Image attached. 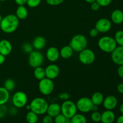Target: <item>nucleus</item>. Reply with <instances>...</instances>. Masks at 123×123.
Masks as SVG:
<instances>
[{
  "label": "nucleus",
  "mask_w": 123,
  "mask_h": 123,
  "mask_svg": "<svg viewBox=\"0 0 123 123\" xmlns=\"http://www.w3.org/2000/svg\"><path fill=\"white\" fill-rule=\"evenodd\" d=\"M64 0H46L47 4L52 6H56L60 5L64 2Z\"/></svg>",
  "instance_id": "34"
},
{
  "label": "nucleus",
  "mask_w": 123,
  "mask_h": 123,
  "mask_svg": "<svg viewBox=\"0 0 123 123\" xmlns=\"http://www.w3.org/2000/svg\"><path fill=\"white\" fill-rule=\"evenodd\" d=\"M46 113L48 115L54 118L56 115L61 113V105L56 103H52L49 105Z\"/></svg>",
  "instance_id": "19"
},
{
  "label": "nucleus",
  "mask_w": 123,
  "mask_h": 123,
  "mask_svg": "<svg viewBox=\"0 0 123 123\" xmlns=\"http://www.w3.org/2000/svg\"><path fill=\"white\" fill-rule=\"evenodd\" d=\"M117 123H123V115H120L117 119Z\"/></svg>",
  "instance_id": "45"
},
{
  "label": "nucleus",
  "mask_w": 123,
  "mask_h": 123,
  "mask_svg": "<svg viewBox=\"0 0 123 123\" xmlns=\"http://www.w3.org/2000/svg\"><path fill=\"white\" fill-rule=\"evenodd\" d=\"M55 88L54 83L52 79L44 78L39 80L38 83V90L44 96H49L53 92Z\"/></svg>",
  "instance_id": "6"
},
{
  "label": "nucleus",
  "mask_w": 123,
  "mask_h": 123,
  "mask_svg": "<svg viewBox=\"0 0 123 123\" xmlns=\"http://www.w3.org/2000/svg\"><path fill=\"white\" fill-rule=\"evenodd\" d=\"M98 110V106L93 105V107L92 108V111H97Z\"/></svg>",
  "instance_id": "47"
},
{
  "label": "nucleus",
  "mask_w": 123,
  "mask_h": 123,
  "mask_svg": "<svg viewBox=\"0 0 123 123\" xmlns=\"http://www.w3.org/2000/svg\"><path fill=\"white\" fill-rule=\"evenodd\" d=\"M28 62L30 67L32 68L40 67L44 62V56L39 50H32L29 54Z\"/></svg>",
  "instance_id": "7"
},
{
  "label": "nucleus",
  "mask_w": 123,
  "mask_h": 123,
  "mask_svg": "<svg viewBox=\"0 0 123 123\" xmlns=\"http://www.w3.org/2000/svg\"><path fill=\"white\" fill-rule=\"evenodd\" d=\"M14 1L18 6H24L26 4L27 0H14Z\"/></svg>",
  "instance_id": "42"
},
{
  "label": "nucleus",
  "mask_w": 123,
  "mask_h": 123,
  "mask_svg": "<svg viewBox=\"0 0 123 123\" xmlns=\"http://www.w3.org/2000/svg\"><path fill=\"white\" fill-rule=\"evenodd\" d=\"M38 120V116L34 112L30 111L26 115V121L28 123H37Z\"/></svg>",
  "instance_id": "27"
},
{
  "label": "nucleus",
  "mask_w": 123,
  "mask_h": 123,
  "mask_svg": "<svg viewBox=\"0 0 123 123\" xmlns=\"http://www.w3.org/2000/svg\"><path fill=\"white\" fill-rule=\"evenodd\" d=\"M33 49V46L31 44L29 43H25L23 44L22 46V50L25 52V53H28L30 54V52L32 51Z\"/></svg>",
  "instance_id": "33"
},
{
  "label": "nucleus",
  "mask_w": 123,
  "mask_h": 123,
  "mask_svg": "<svg viewBox=\"0 0 123 123\" xmlns=\"http://www.w3.org/2000/svg\"><path fill=\"white\" fill-rule=\"evenodd\" d=\"M16 86L15 82L13 79H7L5 80L4 83V87L7 90H8V91H13L14 89Z\"/></svg>",
  "instance_id": "28"
},
{
  "label": "nucleus",
  "mask_w": 123,
  "mask_h": 123,
  "mask_svg": "<svg viewBox=\"0 0 123 123\" xmlns=\"http://www.w3.org/2000/svg\"><path fill=\"white\" fill-rule=\"evenodd\" d=\"M88 44L87 38L82 34H76L73 36L70 42L69 45L73 51L80 52L86 48Z\"/></svg>",
  "instance_id": "4"
},
{
  "label": "nucleus",
  "mask_w": 123,
  "mask_h": 123,
  "mask_svg": "<svg viewBox=\"0 0 123 123\" xmlns=\"http://www.w3.org/2000/svg\"><path fill=\"white\" fill-rule=\"evenodd\" d=\"M97 44L99 49L106 53H111L117 46L114 37L108 36L100 37Z\"/></svg>",
  "instance_id": "3"
},
{
  "label": "nucleus",
  "mask_w": 123,
  "mask_h": 123,
  "mask_svg": "<svg viewBox=\"0 0 123 123\" xmlns=\"http://www.w3.org/2000/svg\"><path fill=\"white\" fill-rule=\"evenodd\" d=\"M112 27V23L109 19L107 18H101L96 22L95 28L97 29L98 32L106 33L110 31Z\"/></svg>",
  "instance_id": "11"
},
{
  "label": "nucleus",
  "mask_w": 123,
  "mask_h": 123,
  "mask_svg": "<svg viewBox=\"0 0 123 123\" xmlns=\"http://www.w3.org/2000/svg\"><path fill=\"white\" fill-rule=\"evenodd\" d=\"M100 5L96 1L91 4V8L93 11L98 10L100 9Z\"/></svg>",
  "instance_id": "40"
},
{
  "label": "nucleus",
  "mask_w": 123,
  "mask_h": 123,
  "mask_svg": "<svg viewBox=\"0 0 123 123\" xmlns=\"http://www.w3.org/2000/svg\"><path fill=\"white\" fill-rule=\"evenodd\" d=\"M73 52L74 51L70 46H64L60 50V56L64 59H68L72 57L73 54Z\"/></svg>",
  "instance_id": "21"
},
{
  "label": "nucleus",
  "mask_w": 123,
  "mask_h": 123,
  "mask_svg": "<svg viewBox=\"0 0 123 123\" xmlns=\"http://www.w3.org/2000/svg\"><path fill=\"white\" fill-rule=\"evenodd\" d=\"M61 114H63L67 119H70L77 114V109L76 103L70 100L64 101L61 105Z\"/></svg>",
  "instance_id": "5"
},
{
  "label": "nucleus",
  "mask_w": 123,
  "mask_h": 123,
  "mask_svg": "<svg viewBox=\"0 0 123 123\" xmlns=\"http://www.w3.org/2000/svg\"><path fill=\"white\" fill-rule=\"evenodd\" d=\"M19 25V19L15 14H9L2 18L0 22L1 31L6 34H12L16 31Z\"/></svg>",
  "instance_id": "1"
},
{
  "label": "nucleus",
  "mask_w": 123,
  "mask_h": 123,
  "mask_svg": "<svg viewBox=\"0 0 123 123\" xmlns=\"http://www.w3.org/2000/svg\"><path fill=\"white\" fill-rule=\"evenodd\" d=\"M33 48L37 50H40L44 49L46 45V40L42 36H37L35 37L32 43Z\"/></svg>",
  "instance_id": "18"
},
{
  "label": "nucleus",
  "mask_w": 123,
  "mask_h": 123,
  "mask_svg": "<svg viewBox=\"0 0 123 123\" xmlns=\"http://www.w3.org/2000/svg\"><path fill=\"white\" fill-rule=\"evenodd\" d=\"M112 61L118 66L123 65V46H117L111 53Z\"/></svg>",
  "instance_id": "12"
},
{
  "label": "nucleus",
  "mask_w": 123,
  "mask_h": 123,
  "mask_svg": "<svg viewBox=\"0 0 123 123\" xmlns=\"http://www.w3.org/2000/svg\"><path fill=\"white\" fill-rule=\"evenodd\" d=\"M96 1L100 5V7H106L111 4L112 0H96Z\"/></svg>",
  "instance_id": "35"
},
{
  "label": "nucleus",
  "mask_w": 123,
  "mask_h": 123,
  "mask_svg": "<svg viewBox=\"0 0 123 123\" xmlns=\"http://www.w3.org/2000/svg\"><path fill=\"white\" fill-rule=\"evenodd\" d=\"M46 56L48 61L51 62H55L58 60L59 57L60 56V51L55 47H50L47 49Z\"/></svg>",
  "instance_id": "16"
},
{
  "label": "nucleus",
  "mask_w": 123,
  "mask_h": 123,
  "mask_svg": "<svg viewBox=\"0 0 123 123\" xmlns=\"http://www.w3.org/2000/svg\"><path fill=\"white\" fill-rule=\"evenodd\" d=\"M91 119L95 123H98L101 121V114L98 111H92L91 115Z\"/></svg>",
  "instance_id": "31"
},
{
  "label": "nucleus",
  "mask_w": 123,
  "mask_h": 123,
  "mask_svg": "<svg viewBox=\"0 0 123 123\" xmlns=\"http://www.w3.org/2000/svg\"><path fill=\"white\" fill-rule=\"evenodd\" d=\"M16 16L19 20H24L28 17V12L24 6H18L16 10Z\"/></svg>",
  "instance_id": "22"
},
{
  "label": "nucleus",
  "mask_w": 123,
  "mask_h": 123,
  "mask_svg": "<svg viewBox=\"0 0 123 123\" xmlns=\"http://www.w3.org/2000/svg\"><path fill=\"white\" fill-rule=\"evenodd\" d=\"M117 91L120 94H123V83H121V84L118 85Z\"/></svg>",
  "instance_id": "43"
},
{
  "label": "nucleus",
  "mask_w": 123,
  "mask_h": 123,
  "mask_svg": "<svg viewBox=\"0 0 123 123\" xmlns=\"http://www.w3.org/2000/svg\"><path fill=\"white\" fill-rule=\"evenodd\" d=\"M44 70H45L46 78H49L52 80L57 78L60 74V68L57 65L55 64L48 65Z\"/></svg>",
  "instance_id": "13"
},
{
  "label": "nucleus",
  "mask_w": 123,
  "mask_h": 123,
  "mask_svg": "<svg viewBox=\"0 0 123 123\" xmlns=\"http://www.w3.org/2000/svg\"><path fill=\"white\" fill-rule=\"evenodd\" d=\"M28 96L25 92L19 91L16 92L12 97V103L16 108L25 107L28 103Z\"/></svg>",
  "instance_id": "8"
},
{
  "label": "nucleus",
  "mask_w": 123,
  "mask_h": 123,
  "mask_svg": "<svg viewBox=\"0 0 123 123\" xmlns=\"http://www.w3.org/2000/svg\"><path fill=\"white\" fill-rule=\"evenodd\" d=\"M98 31H97V29L94 28L91 29L90 31V36H91V37L94 38V37H96L98 34Z\"/></svg>",
  "instance_id": "39"
},
{
  "label": "nucleus",
  "mask_w": 123,
  "mask_h": 123,
  "mask_svg": "<svg viewBox=\"0 0 123 123\" xmlns=\"http://www.w3.org/2000/svg\"><path fill=\"white\" fill-rule=\"evenodd\" d=\"M72 123H86V117L82 114H76L72 118L70 119Z\"/></svg>",
  "instance_id": "26"
},
{
  "label": "nucleus",
  "mask_w": 123,
  "mask_h": 123,
  "mask_svg": "<svg viewBox=\"0 0 123 123\" xmlns=\"http://www.w3.org/2000/svg\"><path fill=\"white\" fill-rule=\"evenodd\" d=\"M53 122H54V118L48 114L45 115L42 120V123H53Z\"/></svg>",
  "instance_id": "37"
},
{
  "label": "nucleus",
  "mask_w": 123,
  "mask_h": 123,
  "mask_svg": "<svg viewBox=\"0 0 123 123\" xmlns=\"http://www.w3.org/2000/svg\"><path fill=\"white\" fill-rule=\"evenodd\" d=\"M2 16H1V14H0V22H1V20H2Z\"/></svg>",
  "instance_id": "51"
},
{
  "label": "nucleus",
  "mask_w": 123,
  "mask_h": 123,
  "mask_svg": "<svg viewBox=\"0 0 123 123\" xmlns=\"http://www.w3.org/2000/svg\"><path fill=\"white\" fill-rule=\"evenodd\" d=\"M6 61V56L0 54V66L2 65Z\"/></svg>",
  "instance_id": "44"
},
{
  "label": "nucleus",
  "mask_w": 123,
  "mask_h": 123,
  "mask_svg": "<svg viewBox=\"0 0 123 123\" xmlns=\"http://www.w3.org/2000/svg\"><path fill=\"white\" fill-rule=\"evenodd\" d=\"M10 98V93L4 86H0V105L6 104Z\"/></svg>",
  "instance_id": "23"
},
{
  "label": "nucleus",
  "mask_w": 123,
  "mask_h": 123,
  "mask_svg": "<svg viewBox=\"0 0 123 123\" xmlns=\"http://www.w3.org/2000/svg\"><path fill=\"white\" fill-rule=\"evenodd\" d=\"M7 109L5 105H0V118H2L5 117L7 114Z\"/></svg>",
  "instance_id": "36"
},
{
  "label": "nucleus",
  "mask_w": 123,
  "mask_h": 123,
  "mask_svg": "<svg viewBox=\"0 0 123 123\" xmlns=\"http://www.w3.org/2000/svg\"><path fill=\"white\" fill-rule=\"evenodd\" d=\"M67 120L69 119H67L63 114L61 113L54 118V122L55 123H65Z\"/></svg>",
  "instance_id": "30"
},
{
  "label": "nucleus",
  "mask_w": 123,
  "mask_h": 123,
  "mask_svg": "<svg viewBox=\"0 0 123 123\" xmlns=\"http://www.w3.org/2000/svg\"><path fill=\"white\" fill-rule=\"evenodd\" d=\"M13 49V46L9 40L3 39L0 40V54L4 56H8L11 54Z\"/></svg>",
  "instance_id": "15"
},
{
  "label": "nucleus",
  "mask_w": 123,
  "mask_h": 123,
  "mask_svg": "<svg viewBox=\"0 0 123 123\" xmlns=\"http://www.w3.org/2000/svg\"><path fill=\"white\" fill-rule=\"evenodd\" d=\"M65 123H72L71 122V121H69V120H67V121H66V122Z\"/></svg>",
  "instance_id": "50"
},
{
  "label": "nucleus",
  "mask_w": 123,
  "mask_h": 123,
  "mask_svg": "<svg viewBox=\"0 0 123 123\" xmlns=\"http://www.w3.org/2000/svg\"><path fill=\"white\" fill-rule=\"evenodd\" d=\"M59 98L63 100H69L70 98V95L69 94L67 93V92H62L59 94Z\"/></svg>",
  "instance_id": "38"
},
{
  "label": "nucleus",
  "mask_w": 123,
  "mask_h": 123,
  "mask_svg": "<svg viewBox=\"0 0 123 123\" xmlns=\"http://www.w3.org/2000/svg\"><path fill=\"white\" fill-rule=\"evenodd\" d=\"M115 120V113L111 110H106L101 114V122L102 123H113Z\"/></svg>",
  "instance_id": "17"
},
{
  "label": "nucleus",
  "mask_w": 123,
  "mask_h": 123,
  "mask_svg": "<svg viewBox=\"0 0 123 123\" xmlns=\"http://www.w3.org/2000/svg\"><path fill=\"white\" fill-rule=\"evenodd\" d=\"M104 96L103 94L100 92H95L92 95L91 100L92 101L94 105L100 106L103 103V100H104Z\"/></svg>",
  "instance_id": "24"
},
{
  "label": "nucleus",
  "mask_w": 123,
  "mask_h": 123,
  "mask_svg": "<svg viewBox=\"0 0 123 123\" xmlns=\"http://www.w3.org/2000/svg\"><path fill=\"white\" fill-rule=\"evenodd\" d=\"M114 39L116 42L117 44L120 46H123V31L118 30L117 31L114 36Z\"/></svg>",
  "instance_id": "29"
},
{
  "label": "nucleus",
  "mask_w": 123,
  "mask_h": 123,
  "mask_svg": "<svg viewBox=\"0 0 123 123\" xmlns=\"http://www.w3.org/2000/svg\"><path fill=\"white\" fill-rule=\"evenodd\" d=\"M25 106H26V109H27V110H28L29 111H31V107H30V104L26 105Z\"/></svg>",
  "instance_id": "49"
},
{
  "label": "nucleus",
  "mask_w": 123,
  "mask_h": 123,
  "mask_svg": "<svg viewBox=\"0 0 123 123\" xmlns=\"http://www.w3.org/2000/svg\"><path fill=\"white\" fill-rule=\"evenodd\" d=\"M78 111L82 113H88L92 111V108L93 107V103L91 98L87 97H81L77 101L76 103Z\"/></svg>",
  "instance_id": "10"
},
{
  "label": "nucleus",
  "mask_w": 123,
  "mask_h": 123,
  "mask_svg": "<svg viewBox=\"0 0 123 123\" xmlns=\"http://www.w3.org/2000/svg\"><path fill=\"white\" fill-rule=\"evenodd\" d=\"M111 20L117 25H120L123 23V12L121 10L116 9L113 11L111 16Z\"/></svg>",
  "instance_id": "20"
},
{
  "label": "nucleus",
  "mask_w": 123,
  "mask_h": 123,
  "mask_svg": "<svg viewBox=\"0 0 123 123\" xmlns=\"http://www.w3.org/2000/svg\"><path fill=\"white\" fill-rule=\"evenodd\" d=\"M42 0H27L26 4L29 7L31 8H36L38 7L41 3Z\"/></svg>",
  "instance_id": "32"
},
{
  "label": "nucleus",
  "mask_w": 123,
  "mask_h": 123,
  "mask_svg": "<svg viewBox=\"0 0 123 123\" xmlns=\"http://www.w3.org/2000/svg\"><path fill=\"white\" fill-rule=\"evenodd\" d=\"M34 76L35 78L38 80H40L43 79V78H46L45 74V70L43 67L40 66V67L34 68Z\"/></svg>",
  "instance_id": "25"
},
{
  "label": "nucleus",
  "mask_w": 123,
  "mask_h": 123,
  "mask_svg": "<svg viewBox=\"0 0 123 123\" xmlns=\"http://www.w3.org/2000/svg\"><path fill=\"white\" fill-rule=\"evenodd\" d=\"M6 1V0H0V1H1V2H3V1Z\"/></svg>",
  "instance_id": "52"
},
{
  "label": "nucleus",
  "mask_w": 123,
  "mask_h": 123,
  "mask_svg": "<svg viewBox=\"0 0 123 123\" xmlns=\"http://www.w3.org/2000/svg\"><path fill=\"white\" fill-rule=\"evenodd\" d=\"M120 111L121 113V114L123 115V103H121L120 106Z\"/></svg>",
  "instance_id": "46"
},
{
  "label": "nucleus",
  "mask_w": 123,
  "mask_h": 123,
  "mask_svg": "<svg viewBox=\"0 0 123 123\" xmlns=\"http://www.w3.org/2000/svg\"><path fill=\"white\" fill-rule=\"evenodd\" d=\"M103 107L106 110H111L115 109L118 105V100L116 97L112 95L107 96L104 98L103 102Z\"/></svg>",
  "instance_id": "14"
},
{
  "label": "nucleus",
  "mask_w": 123,
  "mask_h": 123,
  "mask_svg": "<svg viewBox=\"0 0 123 123\" xmlns=\"http://www.w3.org/2000/svg\"><path fill=\"white\" fill-rule=\"evenodd\" d=\"M30 105L31 111L34 112L38 115L46 114L49 106L46 100L42 97L34 98L31 101Z\"/></svg>",
  "instance_id": "2"
},
{
  "label": "nucleus",
  "mask_w": 123,
  "mask_h": 123,
  "mask_svg": "<svg viewBox=\"0 0 123 123\" xmlns=\"http://www.w3.org/2000/svg\"><path fill=\"white\" fill-rule=\"evenodd\" d=\"M117 73L120 78L123 79V65H120L118 67Z\"/></svg>",
  "instance_id": "41"
},
{
  "label": "nucleus",
  "mask_w": 123,
  "mask_h": 123,
  "mask_svg": "<svg viewBox=\"0 0 123 123\" xmlns=\"http://www.w3.org/2000/svg\"><path fill=\"white\" fill-rule=\"evenodd\" d=\"M85 1H86V2H88V3L91 4V3H92V2H95V1H96V0H85Z\"/></svg>",
  "instance_id": "48"
},
{
  "label": "nucleus",
  "mask_w": 123,
  "mask_h": 123,
  "mask_svg": "<svg viewBox=\"0 0 123 123\" xmlns=\"http://www.w3.org/2000/svg\"><path fill=\"white\" fill-rule=\"evenodd\" d=\"M79 53V61L83 64L90 65L94 62L96 55L93 50L91 49L85 48Z\"/></svg>",
  "instance_id": "9"
}]
</instances>
